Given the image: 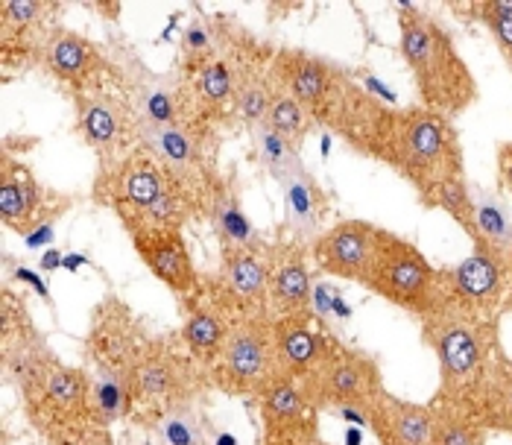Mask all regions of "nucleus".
Instances as JSON below:
<instances>
[{
    "label": "nucleus",
    "instance_id": "28",
    "mask_svg": "<svg viewBox=\"0 0 512 445\" xmlns=\"http://www.w3.org/2000/svg\"><path fill=\"white\" fill-rule=\"evenodd\" d=\"M252 132H255V144H258L261 162L273 170V176H276L278 182L287 173H293L296 167H302L299 147L293 141H287L284 135H278L276 129H270L267 123H258V126H252Z\"/></svg>",
    "mask_w": 512,
    "mask_h": 445
},
{
    "label": "nucleus",
    "instance_id": "30",
    "mask_svg": "<svg viewBox=\"0 0 512 445\" xmlns=\"http://www.w3.org/2000/svg\"><path fill=\"white\" fill-rule=\"evenodd\" d=\"M267 126L270 129H276L278 135H284L287 141H293L296 147L302 144V138L308 135V129H311V123L314 118L290 97V94H284V91H278L276 88V97H273V106H270V112H267Z\"/></svg>",
    "mask_w": 512,
    "mask_h": 445
},
{
    "label": "nucleus",
    "instance_id": "5",
    "mask_svg": "<svg viewBox=\"0 0 512 445\" xmlns=\"http://www.w3.org/2000/svg\"><path fill=\"white\" fill-rule=\"evenodd\" d=\"M281 366L276 355L273 317H246L229 328L226 346L214 364V381L235 396H261L267 387L281 381Z\"/></svg>",
    "mask_w": 512,
    "mask_h": 445
},
{
    "label": "nucleus",
    "instance_id": "8",
    "mask_svg": "<svg viewBox=\"0 0 512 445\" xmlns=\"http://www.w3.org/2000/svg\"><path fill=\"white\" fill-rule=\"evenodd\" d=\"M510 255L492 246H474V252L457 267L439 270V305H454L480 317H495L507 293V264ZM434 308V311H436ZM431 311V314H434Z\"/></svg>",
    "mask_w": 512,
    "mask_h": 445
},
{
    "label": "nucleus",
    "instance_id": "14",
    "mask_svg": "<svg viewBox=\"0 0 512 445\" xmlns=\"http://www.w3.org/2000/svg\"><path fill=\"white\" fill-rule=\"evenodd\" d=\"M50 197L39 185V179L30 173V167L12 162L9 153H3L0 167V220L6 229L18 235H33L36 229L47 226L50 217H56V208H50Z\"/></svg>",
    "mask_w": 512,
    "mask_h": 445
},
{
    "label": "nucleus",
    "instance_id": "2",
    "mask_svg": "<svg viewBox=\"0 0 512 445\" xmlns=\"http://www.w3.org/2000/svg\"><path fill=\"white\" fill-rule=\"evenodd\" d=\"M375 159L398 170L422 200L436 188L463 179V144L457 126L425 106L390 109Z\"/></svg>",
    "mask_w": 512,
    "mask_h": 445
},
{
    "label": "nucleus",
    "instance_id": "26",
    "mask_svg": "<svg viewBox=\"0 0 512 445\" xmlns=\"http://www.w3.org/2000/svg\"><path fill=\"white\" fill-rule=\"evenodd\" d=\"M281 185L287 191V208H290V217L299 226V232L302 229L305 232L314 229L316 223H319V214L325 211V194H322L319 182H316L314 176L305 170V164H302L293 173H287L281 179Z\"/></svg>",
    "mask_w": 512,
    "mask_h": 445
},
{
    "label": "nucleus",
    "instance_id": "4",
    "mask_svg": "<svg viewBox=\"0 0 512 445\" xmlns=\"http://www.w3.org/2000/svg\"><path fill=\"white\" fill-rule=\"evenodd\" d=\"M21 396L33 428L50 445H79L85 437L106 431L94 407V378L79 366L53 358Z\"/></svg>",
    "mask_w": 512,
    "mask_h": 445
},
{
    "label": "nucleus",
    "instance_id": "38",
    "mask_svg": "<svg viewBox=\"0 0 512 445\" xmlns=\"http://www.w3.org/2000/svg\"><path fill=\"white\" fill-rule=\"evenodd\" d=\"M50 241H53V223L41 226V229H36V232L27 238V243H30V246H41V243H50Z\"/></svg>",
    "mask_w": 512,
    "mask_h": 445
},
{
    "label": "nucleus",
    "instance_id": "25",
    "mask_svg": "<svg viewBox=\"0 0 512 445\" xmlns=\"http://www.w3.org/2000/svg\"><path fill=\"white\" fill-rule=\"evenodd\" d=\"M276 97V82L270 71L264 74L258 65H243L235 71V109L246 123L258 126L267 121V112Z\"/></svg>",
    "mask_w": 512,
    "mask_h": 445
},
{
    "label": "nucleus",
    "instance_id": "18",
    "mask_svg": "<svg viewBox=\"0 0 512 445\" xmlns=\"http://www.w3.org/2000/svg\"><path fill=\"white\" fill-rule=\"evenodd\" d=\"M135 252L144 258L150 273L158 282H164L173 293L191 296L197 290L199 276L188 243L179 229H158V232H135L132 235Z\"/></svg>",
    "mask_w": 512,
    "mask_h": 445
},
{
    "label": "nucleus",
    "instance_id": "13",
    "mask_svg": "<svg viewBox=\"0 0 512 445\" xmlns=\"http://www.w3.org/2000/svg\"><path fill=\"white\" fill-rule=\"evenodd\" d=\"M378 241V226L366 220H340L314 241L316 267L334 279L366 284L378 255Z\"/></svg>",
    "mask_w": 512,
    "mask_h": 445
},
{
    "label": "nucleus",
    "instance_id": "12",
    "mask_svg": "<svg viewBox=\"0 0 512 445\" xmlns=\"http://www.w3.org/2000/svg\"><path fill=\"white\" fill-rule=\"evenodd\" d=\"M194 372L188 361L176 358L170 349L150 343L141 349L138 361L129 375V396L132 407L153 410L158 419L173 407L191 402L194 393Z\"/></svg>",
    "mask_w": 512,
    "mask_h": 445
},
{
    "label": "nucleus",
    "instance_id": "27",
    "mask_svg": "<svg viewBox=\"0 0 512 445\" xmlns=\"http://www.w3.org/2000/svg\"><path fill=\"white\" fill-rule=\"evenodd\" d=\"M422 203L428 208H442L448 211L469 235H472L474 246H486L483 238H480V226H477V203L472 200L469 194V185H466V176L463 179H454L442 188H436L431 197H425Z\"/></svg>",
    "mask_w": 512,
    "mask_h": 445
},
{
    "label": "nucleus",
    "instance_id": "1",
    "mask_svg": "<svg viewBox=\"0 0 512 445\" xmlns=\"http://www.w3.org/2000/svg\"><path fill=\"white\" fill-rule=\"evenodd\" d=\"M425 343L439 361V399L436 405L466 413L474 419L480 390L498 361L495 320L472 311L439 305L425 320Z\"/></svg>",
    "mask_w": 512,
    "mask_h": 445
},
{
    "label": "nucleus",
    "instance_id": "16",
    "mask_svg": "<svg viewBox=\"0 0 512 445\" xmlns=\"http://www.w3.org/2000/svg\"><path fill=\"white\" fill-rule=\"evenodd\" d=\"M337 71L340 68L305 50H281L270 65V77L278 91L290 94L311 118H316L319 106L325 103L331 85L337 80Z\"/></svg>",
    "mask_w": 512,
    "mask_h": 445
},
{
    "label": "nucleus",
    "instance_id": "22",
    "mask_svg": "<svg viewBox=\"0 0 512 445\" xmlns=\"http://www.w3.org/2000/svg\"><path fill=\"white\" fill-rule=\"evenodd\" d=\"M208 214L214 223V232L223 243V252L232 249H255V229L237 200V194L226 182H211L208 188Z\"/></svg>",
    "mask_w": 512,
    "mask_h": 445
},
{
    "label": "nucleus",
    "instance_id": "35",
    "mask_svg": "<svg viewBox=\"0 0 512 445\" xmlns=\"http://www.w3.org/2000/svg\"><path fill=\"white\" fill-rule=\"evenodd\" d=\"M498 173H501V182L512 191V144L498 147Z\"/></svg>",
    "mask_w": 512,
    "mask_h": 445
},
{
    "label": "nucleus",
    "instance_id": "36",
    "mask_svg": "<svg viewBox=\"0 0 512 445\" xmlns=\"http://www.w3.org/2000/svg\"><path fill=\"white\" fill-rule=\"evenodd\" d=\"M15 279H18V282L33 284V287L39 290L44 299H50V296H47V287H44V282H41V279L36 276V273H33V270H24V267H18V270H15Z\"/></svg>",
    "mask_w": 512,
    "mask_h": 445
},
{
    "label": "nucleus",
    "instance_id": "41",
    "mask_svg": "<svg viewBox=\"0 0 512 445\" xmlns=\"http://www.w3.org/2000/svg\"><path fill=\"white\" fill-rule=\"evenodd\" d=\"M214 445H237V440L232 437V434H220V437H217V443H214Z\"/></svg>",
    "mask_w": 512,
    "mask_h": 445
},
{
    "label": "nucleus",
    "instance_id": "11",
    "mask_svg": "<svg viewBox=\"0 0 512 445\" xmlns=\"http://www.w3.org/2000/svg\"><path fill=\"white\" fill-rule=\"evenodd\" d=\"M77 123L85 144L97 153L100 170L123 162L135 153L138 141V112H132L123 100L103 91H79Z\"/></svg>",
    "mask_w": 512,
    "mask_h": 445
},
{
    "label": "nucleus",
    "instance_id": "21",
    "mask_svg": "<svg viewBox=\"0 0 512 445\" xmlns=\"http://www.w3.org/2000/svg\"><path fill=\"white\" fill-rule=\"evenodd\" d=\"M270 305H276L278 317L305 314L311 308V270L302 249H287L276 264L270 276Z\"/></svg>",
    "mask_w": 512,
    "mask_h": 445
},
{
    "label": "nucleus",
    "instance_id": "7",
    "mask_svg": "<svg viewBox=\"0 0 512 445\" xmlns=\"http://www.w3.org/2000/svg\"><path fill=\"white\" fill-rule=\"evenodd\" d=\"M296 384L314 407H337V410L340 407L363 410L378 393H384L381 366L369 355L355 352L337 340L328 343L325 355Z\"/></svg>",
    "mask_w": 512,
    "mask_h": 445
},
{
    "label": "nucleus",
    "instance_id": "6",
    "mask_svg": "<svg viewBox=\"0 0 512 445\" xmlns=\"http://www.w3.org/2000/svg\"><path fill=\"white\" fill-rule=\"evenodd\" d=\"M363 287L425 320L439 302V270L413 243L381 229L378 255Z\"/></svg>",
    "mask_w": 512,
    "mask_h": 445
},
{
    "label": "nucleus",
    "instance_id": "31",
    "mask_svg": "<svg viewBox=\"0 0 512 445\" xmlns=\"http://www.w3.org/2000/svg\"><path fill=\"white\" fill-rule=\"evenodd\" d=\"M158 428H161L167 445H205V428H202V419L191 402L167 410L158 419Z\"/></svg>",
    "mask_w": 512,
    "mask_h": 445
},
{
    "label": "nucleus",
    "instance_id": "34",
    "mask_svg": "<svg viewBox=\"0 0 512 445\" xmlns=\"http://www.w3.org/2000/svg\"><path fill=\"white\" fill-rule=\"evenodd\" d=\"M182 44L191 56H205L208 53V44H211V36L202 24H191L185 27V36H182Z\"/></svg>",
    "mask_w": 512,
    "mask_h": 445
},
{
    "label": "nucleus",
    "instance_id": "9",
    "mask_svg": "<svg viewBox=\"0 0 512 445\" xmlns=\"http://www.w3.org/2000/svg\"><path fill=\"white\" fill-rule=\"evenodd\" d=\"M176 185L182 182L167 170V164L158 162V156H153L147 147H138L123 162L100 170L94 182V197L103 205L115 208V214L123 220L158 203Z\"/></svg>",
    "mask_w": 512,
    "mask_h": 445
},
{
    "label": "nucleus",
    "instance_id": "3",
    "mask_svg": "<svg viewBox=\"0 0 512 445\" xmlns=\"http://www.w3.org/2000/svg\"><path fill=\"white\" fill-rule=\"evenodd\" d=\"M398 44L407 62L422 106L445 118L463 115L477 100V80L469 62L460 56L451 33L434 15L401 3L398 9Z\"/></svg>",
    "mask_w": 512,
    "mask_h": 445
},
{
    "label": "nucleus",
    "instance_id": "37",
    "mask_svg": "<svg viewBox=\"0 0 512 445\" xmlns=\"http://www.w3.org/2000/svg\"><path fill=\"white\" fill-rule=\"evenodd\" d=\"M65 264V258L56 252V249H47L44 255H41V270L44 273H50V270H56V267H62Z\"/></svg>",
    "mask_w": 512,
    "mask_h": 445
},
{
    "label": "nucleus",
    "instance_id": "23",
    "mask_svg": "<svg viewBox=\"0 0 512 445\" xmlns=\"http://www.w3.org/2000/svg\"><path fill=\"white\" fill-rule=\"evenodd\" d=\"M474 419L489 431L512 434V364L501 355L480 390Z\"/></svg>",
    "mask_w": 512,
    "mask_h": 445
},
{
    "label": "nucleus",
    "instance_id": "24",
    "mask_svg": "<svg viewBox=\"0 0 512 445\" xmlns=\"http://www.w3.org/2000/svg\"><path fill=\"white\" fill-rule=\"evenodd\" d=\"M229 328L232 323L223 311H217L214 305H197L182 325V337L199 361L217 364V358L226 346Z\"/></svg>",
    "mask_w": 512,
    "mask_h": 445
},
{
    "label": "nucleus",
    "instance_id": "10",
    "mask_svg": "<svg viewBox=\"0 0 512 445\" xmlns=\"http://www.w3.org/2000/svg\"><path fill=\"white\" fill-rule=\"evenodd\" d=\"M270 261L255 249H232L223 252L220 270L214 276L211 302L217 311L229 317V323L270 314Z\"/></svg>",
    "mask_w": 512,
    "mask_h": 445
},
{
    "label": "nucleus",
    "instance_id": "32",
    "mask_svg": "<svg viewBox=\"0 0 512 445\" xmlns=\"http://www.w3.org/2000/svg\"><path fill=\"white\" fill-rule=\"evenodd\" d=\"M197 91L208 106H223L235 97V68L223 59H205L197 71Z\"/></svg>",
    "mask_w": 512,
    "mask_h": 445
},
{
    "label": "nucleus",
    "instance_id": "15",
    "mask_svg": "<svg viewBox=\"0 0 512 445\" xmlns=\"http://www.w3.org/2000/svg\"><path fill=\"white\" fill-rule=\"evenodd\" d=\"M366 425L381 445H431L434 443V407L395 399L387 390L363 407Z\"/></svg>",
    "mask_w": 512,
    "mask_h": 445
},
{
    "label": "nucleus",
    "instance_id": "20",
    "mask_svg": "<svg viewBox=\"0 0 512 445\" xmlns=\"http://www.w3.org/2000/svg\"><path fill=\"white\" fill-rule=\"evenodd\" d=\"M44 56L50 71L74 85L77 91H91V85L103 74L106 62L97 44L79 36V33H68V30H56L53 36L44 41Z\"/></svg>",
    "mask_w": 512,
    "mask_h": 445
},
{
    "label": "nucleus",
    "instance_id": "39",
    "mask_svg": "<svg viewBox=\"0 0 512 445\" xmlns=\"http://www.w3.org/2000/svg\"><path fill=\"white\" fill-rule=\"evenodd\" d=\"M79 445H115L112 443V437H109V431H100V434H91V437H85Z\"/></svg>",
    "mask_w": 512,
    "mask_h": 445
},
{
    "label": "nucleus",
    "instance_id": "17",
    "mask_svg": "<svg viewBox=\"0 0 512 445\" xmlns=\"http://www.w3.org/2000/svg\"><path fill=\"white\" fill-rule=\"evenodd\" d=\"M258 410L264 422L267 440H296L314 443L316 437V407L302 396L299 384L281 378L258 396Z\"/></svg>",
    "mask_w": 512,
    "mask_h": 445
},
{
    "label": "nucleus",
    "instance_id": "29",
    "mask_svg": "<svg viewBox=\"0 0 512 445\" xmlns=\"http://www.w3.org/2000/svg\"><path fill=\"white\" fill-rule=\"evenodd\" d=\"M436 422H434V443L431 445H483L486 440V428L457 410L434 405Z\"/></svg>",
    "mask_w": 512,
    "mask_h": 445
},
{
    "label": "nucleus",
    "instance_id": "19",
    "mask_svg": "<svg viewBox=\"0 0 512 445\" xmlns=\"http://www.w3.org/2000/svg\"><path fill=\"white\" fill-rule=\"evenodd\" d=\"M273 334H276V355L281 375L290 381H302L314 364L325 355L328 337L311 323V314H284L273 317Z\"/></svg>",
    "mask_w": 512,
    "mask_h": 445
},
{
    "label": "nucleus",
    "instance_id": "33",
    "mask_svg": "<svg viewBox=\"0 0 512 445\" xmlns=\"http://www.w3.org/2000/svg\"><path fill=\"white\" fill-rule=\"evenodd\" d=\"M474 15L489 27V33L495 36L498 47L504 50V56L512 65V3L510 0H489V3H477Z\"/></svg>",
    "mask_w": 512,
    "mask_h": 445
},
{
    "label": "nucleus",
    "instance_id": "43",
    "mask_svg": "<svg viewBox=\"0 0 512 445\" xmlns=\"http://www.w3.org/2000/svg\"><path fill=\"white\" fill-rule=\"evenodd\" d=\"M346 443H349V445H357V443H360V434H357V431H349V437H346Z\"/></svg>",
    "mask_w": 512,
    "mask_h": 445
},
{
    "label": "nucleus",
    "instance_id": "40",
    "mask_svg": "<svg viewBox=\"0 0 512 445\" xmlns=\"http://www.w3.org/2000/svg\"><path fill=\"white\" fill-rule=\"evenodd\" d=\"M85 264V255H65V264L62 267H68V270H79Z\"/></svg>",
    "mask_w": 512,
    "mask_h": 445
},
{
    "label": "nucleus",
    "instance_id": "42",
    "mask_svg": "<svg viewBox=\"0 0 512 445\" xmlns=\"http://www.w3.org/2000/svg\"><path fill=\"white\" fill-rule=\"evenodd\" d=\"M267 445H311V443H296V440H267Z\"/></svg>",
    "mask_w": 512,
    "mask_h": 445
}]
</instances>
